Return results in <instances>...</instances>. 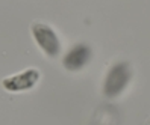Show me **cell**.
<instances>
[{"label":"cell","instance_id":"1","mask_svg":"<svg viewBox=\"0 0 150 125\" xmlns=\"http://www.w3.org/2000/svg\"><path fill=\"white\" fill-rule=\"evenodd\" d=\"M130 65L127 62H118V64H114L108 74L105 78L103 83V94L108 98H115L118 96L123 91L126 89V86L130 82Z\"/></svg>","mask_w":150,"mask_h":125},{"label":"cell","instance_id":"2","mask_svg":"<svg viewBox=\"0 0 150 125\" xmlns=\"http://www.w3.org/2000/svg\"><path fill=\"white\" fill-rule=\"evenodd\" d=\"M30 30L35 42L38 44V47L42 50L44 54H47L49 57H56L61 53L59 38L50 26L44 23H33Z\"/></svg>","mask_w":150,"mask_h":125},{"label":"cell","instance_id":"3","mask_svg":"<svg viewBox=\"0 0 150 125\" xmlns=\"http://www.w3.org/2000/svg\"><path fill=\"white\" fill-rule=\"evenodd\" d=\"M41 78V73L37 68H28L18 74L9 75L2 80V86L8 92H26L37 86Z\"/></svg>","mask_w":150,"mask_h":125},{"label":"cell","instance_id":"4","mask_svg":"<svg viewBox=\"0 0 150 125\" xmlns=\"http://www.w3.org/2000/svg\"><path fill=\"white\" fill-rule=\"evenodd\" d=\"M90 59H91V48L86 44H76L67 51V54L62 59V65L68 71H79L88 64Z\"/></svg>","mask_w":150,"mask_h":125},{"label":"cell","instance_id":"5","mask_svg":"<svg viewBox=\"0 0 150 125\" xmlns=\"http://www.w3.org/2000/svg\"><path fill=\"white\" fill-rule=\"evenodd\" d=\"M147 125H150V121H149V122H147Z\"/></svg>","mask_w":150,"mask_h":125}]
</instances>
